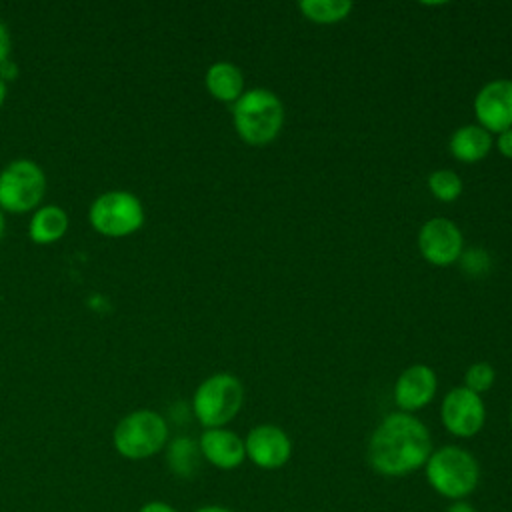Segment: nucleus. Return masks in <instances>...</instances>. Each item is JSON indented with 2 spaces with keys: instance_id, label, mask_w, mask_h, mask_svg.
Here are the masks:
<instances>
[{
  "instance_id": "f257e3e1",
  "label": "nucleus",
  "mask_w": 512,
  "mask_h": 512,
  "mask_svg": "<svg viewBox=\"0 0 512 512\" xmlns=\"http://www.w3.org/2000/svg\"><path fill=\"white\" fill-rule=\"evenodd\" d=\"M432 436L414 414L390 412L372 430L368 440V464L386 478H404L424 468L432 452Z\"/></svg>"
},
{
  "instance_id": "f03ea898",
  "label": "nucleus",
  "mask_w": 512,
  "mask_h": 512,
  "mask_svg": "<svg viewBox=\"0 0 512 512\" xmlns=\"http://www.w3.org/2000/svg\"><path fill=\"white\" fill-rule=\"evenodd\" d=\"M428 486L442 498L466 500L480 482V464L476 456L456 444H446L430 452L424 464Z\"/></svg>"
},
{
  "instance_id": "7ed1b4c3",
  "label": "nucleus",
  "mask_w": 512,
  "mask_h": 512,
  "mask_svg": "<svg viewBox=\"0 0 512 512\" xmlns=\"http://www.w3.org/2000/svg\"><path fill=\"white\" fill-rule=\"evenodd\" d=\"M236 134L248 146H266L278 138L284 126V104L268 88H250L232 104Z\"/></svg>"
},
{
  "instance_id": "20e7f679",
  "label": "nucleus",
  "mask_w": 512,
  "mask_h": 512,
  "mask_svg": "<svg viewBox=\"0 0 512 512\" xmlns=\"http://www.w3.org/2000/svg\"><path fill=\"white\" fill-rule=\"evenodd\" d=\"M244 402V386L230 372H216L202 380L192 396V410L204 428H222L236 418Z\"/></svg>"
},
{
  "instance_id": "39448f33",
  "label": "nucleus",
  "mask_w": 512,
  "mask_h": 512,
  "mask_svg": "<svg viewBox=\"0 0 512 512\" xmlns=\"http://www.w3.org/2000/svg\"><path fill=\"white\" fill-rule=\"evenodd\" d=\"M112 444L126 460H146L168 444V424L156 410H134L116 424Z\"/></svg>"
},
{
  "instance_id": "423d86ee",
  "label": "nucleus",
  "mask_w": 512,
  "mask_h": 512,
  "mask_svg": "<svg viewBox=\"0 0 512 512\" xmlns=\"http://www.w3.org/2000/svg\"><path fill=\"white\" fill-rule=\"evenodd\" d=\"M90 224L106 236H126L144 222V206L138 196L128 190L102 192L90 204Z\"/></svg>"
},
{
  "instance_id": "0eeeda50",
  "label": "nucleus",
  "mask_w": 512,
  "mask_h": 512,
  "mask_svg": "<svg viewBox=\"0 0 512 512\" xmlns=\"http://www.w3.org/2000/svg\"><path fill=\"white\" fill-rule=\"evenodd\" d=\"M46 190L42 168L28 160H12L0 172V208L10 212H26L34 208Z\"/></svg>"
},
{
  "instance_id": "6e6552de",
  "label": "nucleus",
  "mask_w": 512,
  "mask_h": 512,
  "mask_svg": "<svg viewBox=\"0 0 512 512\" xmlns=\"http://www.w3.org/2000/svg\"><path fill=\"white\" fill-rule=\"evenodd\" d=\"M440 420L448 434L456 438H472L486 424V404L480 394L466 386H456L442 398Z\"/></svg>"
},
{
  "instance_id": "1a4fd4ad",
  "label": "nucleus",
  "mask_w": 512,
  "mask_h": 512,
  "mask_svg": "<svg viewBox=\"0 0 512 512\" xmlns=\"http://www.w3.org/2000/svg\"><path fill=\"white\" fill-rule=\"evenodd\" d=\"M420 256L432 266H450L462 258L464 236L458 224L444 216L426 220L418 230Z\"/></svg>"
},
{
  "instance_id": "9d476101",
  "label": "nucleus",
  "mask_w": 512,
  "mask_h": 512,
  "mask_svg": "<svg viewBox=\"0 0 512 512\" xmlns=\"http://www.w3.org/2000/svg\"><path fill=\"white\" fill-rule=\"evenodd\" d=\"M246 460L260 470H278L292 458V440L276 424H256L244 436Z\"/></svg>"
},
{
  "instance_id": "9b49d317",
  "label": "nucleus",
  "mask_w": 512,
  "mask_h": 512,
  "mask_svg": "<svg viewBox=\"0 0 512 512\" xmlns=\"http://www.w3.org/2000/svg\"><path fill=\"white\" fill-rule=\"evenodd\" d=\"M476 124L490 134L512 128V80L496 78L486 82L474 96Z\"/></svg>"
},
{
  "instance_id": "f8f14e48",
  "label": "nucleus",
  "mask_w": 512,
  "mask_h": 512,
  "mask_svg": "<svg viewBox=\"0 0 512 512\" xmlns=\"http://www.w3.org/2000/svg\"><path fill=\"white\" fill-rule=\"evenodd\" d=\"M438 390V376L428 364H412L394 382L392 398L400 412L414 414L428 406Z\"/></svg>"
},
{
  "instance_id": "ddd939ff",
  "label": "nucleus",
  "mask_w": 512,
  "mask_h": 512,
  "mask_svg": "<svg viewBox=\"0 0 512 512\" xmlns=\"http://www.w3.org/2000/svg\"><path fill=\"white\" fill-rule=\"evenodd\" d=\"M198 448L202 460H206L218 470H234L242 466L246 460L244 438L226 426L204 428V432L198 438Z\"/></svg>"
},
{
  "instance_id": "4468645a",
  "label": "nucleus",
  "mask_w": 512,
  "mask_h": 512,
  "mask_svg": "<svg viewBox=\"0 0 512 512\" xmlns=\"http://www.w3.org/2000/svg\"><path fill=\"white\" fill-rule=\"evenodd\" d=\"M492 146H494L492 134L478 124H464L456 128L448 140L450 154L464 164H476L484 160L490 154Z\"/></svg>"
},
{
  "instance_id": "2eb2a0df",
  "label": "nucleus",
  "mask_w": 512,
  "mask_h": 512,
  "mask_svg": "<svg viewBox=\"0 0 512 512\" xmlns=\"http://www.w3.org/2000/svg\"><path fill=\"white\" fill-rule=\"evenodd\" d=\"M204 82H206V88L212 94V98H216L220 102L234 104L244 94V74L236 64H232L228 60L214 62L206 70Z\"/></svg>"
},
{
  "instance_id": "dca6fc26",
  "label": "nucleus",
  "mask_w": 512,
  "mask_h": 512,
  "mask_svg": "<svg viewBox=\"0 0 512 512\" xmlns=\"http://www.w3.org/2000/svg\"><path fill=\"white\" fill-rule=\"evenodd\" d=\"M68 228V216L66 212L56 204H46L38 208L30 220L28 234L34 242L48 244L58 240Z\"/></svg>"
},
{
  "instance_id": "f3484780",
  "label": "nucleus",
  "mask_w": 512,
  "mask_h": 512,
  "mask_svg": "<svg viewBox=\"0 0 512 512\" xmlns=\"http://www.w3.org/2000/svg\"><path fill=\"white\" fill-rule=\"evenodd\" d=\"M200 460L202 454L198 448V440H192L188 436L174 438L166 448V464L174 476L192 478L200 468Z\"/></svg>"
},
{
  "instance_id": "a211bd4d",
  "label": "nucleus",
  "mask_w": 512,
  "mask_h": 512,
  "mask_svg": "<svg viewBox=\"0 0 512 512\" xmlns=\"http://www.w3.org/2000/svg\"><path fill=\"white\" fill-rule=\"evenodd\" d=\"M298 8L314 24H338L350 16L354 4L350 0H302Z\"/></svg>"
},
{
  "instance_id": "6ab92c4d",
  "label": "nucleus",
  "mask_w": 512,
  "mask_h": 512,
  "mask_svg": "<svg viewBox=\"0 0 512 512\" xmlns=\"http://www.w3.org/2000/svg\"><path fill=\"white\" fill-rule=\"evenodd\" d=\"M426 184H428L430 194L440 202H454L456 198H460L462 188H464L460 176L450 168H440V170L430 172Z\"/></svg>"
},
{
  "instance_id": "aec40b11",
  "label": "nucleus",
  "mask_w": 512,
  "mask_h": 512,
  "mask_svg": "<svg viewBox=\"0 0 512 512\" xmlns=\"http://www.w3.org/2000/svg\"><path fill=\"white\" fill-rule=\"evenodd\" d=\"M496 370L488 362H474L464 372V386L476 394L482 396V392H488L494 386Z\"/></svg>"
},
{
  "instance_id": "412c9836",
  "label": "nucleus",
  "mask_w": 512,
  "mask_h": 512,
  "mask_svg": "<svg viewBox=\"0 0 512 512\" xmlns=\"http://www.w3.org/2000/svg\"><path fill=\"white\" fill-rule=\"evenodd\" d=\"M494 146H496V150H498L504 158L512 160V128H510V130H504V132H500V134H496Z\"/></svg>"
},
{
  "instance_id": "4be33fe9",
  "label": "nucleus",
  "mask_w": 512,
  "mask_h": 512,
  "mask_svg": "<svg viewBox=\"0 0 512 512\" xmlns=\"http://www.w3.org/2000/svg\"><path fill=\"white\" fill-rule=\"evenodd\" d=\"M464 256V268L468 270V272H482L484 268L480 266V260H488L486 256V252H482V250H470V252H466V254H462Z\"/></svg>"
},
{
  "instance_id": "5701e85b",
  "label": "nucleus",
  "mask_w": 512,
  "mask_h": 512,
  "mask_svg": "<svg viewBox=\"0 0 512 512\" xmlns=\"http://www.w3.org/2000/svg\"><path fill=\"white\" fill-rule=\"evenodd\" d=\"M8 56H10V32H8V26L0 20V66L8 62Z\"/></svg>"
},
{
  "instance_id": "b1692460",
  "label": "nucleus",
  "mask_w": 512,
  "mask_h": 512,
  "mask_svg": "<svg viewBox=\"0 0 512 512\" xmlns=\"http://www.w3.org/2000/svg\"><path fill=\"white\" fill-rule=\"evenodd\" d=\"M138 512H178V510L164 500H148L138 508Z\"/></svg>"
},
{
  "instance_id": "393cba45",
  "label": "nucleus",
  "mask_w": 512,
  "mask_h": 512,
  "mask_svg": "<svg viewBox=\"0 0 512 512\" xmlns=\"http://www.w3.org/2000/svg\"><path fill=\"white\" fill-rule=\"evenodd\" d=\"M444 512H478V510L468 500H454L448 504Z\"/></svg>"
},
{
  "instance_id": "a878e982",
  "label": "nucleus",
  "mask_w": 512,
  "mask_h": 512,
  "mask_svg": "<svg viewBox=\"0 0 512 512\" xmlns=\"http://www.w3.org/2000/svg\"><path fill=\"white\" fill-rule=\"evenodd\" d=\"M192 512H234V510L228 508V506H222V504H204V506H198Z\"/></svg>"
},
{
  "instance_id": "bb28decb",
  "label": "nucleus",
  "mask_w": 512,
  "mask_h": 512,
  "mask_svg": "<svg viewBox=\"0 0 512 512\" xmlns=\"http://www.w3.org/2000/svg\"><path fill=\"white\" fill-rule=\"evenodd\" d=\"M4 98H6V82L0 78V106H2Z\"/></svg>"
},
{
  "instance_id": "cd10ccee",
  "label": "nucleus",
  "mask_w": 512,
  "mask_h": 512,
  "mask_svg": "<svg viewBox=\"0 0 512 512\" xmlns=\"http://www.w3.org/2000/svg\"><path fill=\"white\" fill-rule=\"evenodd\" d=\"M2 236H4V214L0 210V240H2Z\"/></svg>"
},
{
  "instance_id": "c85d7f7f",
  "label": "nucleus",
  "mask_w": 512,
  "mask_h": 512,
  "mask_svg": "<svg viewBox=\"0 0 512 512\" xmlns=\"http://www.w3.org/2000/svg\"><path fill=\"white\" fill-rule=\"evenodd\" d=\"M510 428H512V406H510Z\"/></svg>"
}]
</instances>
